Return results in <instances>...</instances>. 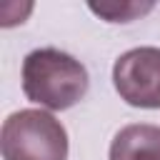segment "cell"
I'll use <instances>...</instances> for the list:
<instances>
[{
    "mask_svg": "<svg viewBox=\"0 0 160 160\" xmlns=\"http://www.w3.org/2000/svg\"><path fill=\"white\" fill-rule=\"evenodd\" d=\"M90 78L80 60L58 48H38L22 60V92L48 110H68L88 92Z\"/></svg>",
    "mask_w": 160,
    "mask_h": 160,
    "instance_id": "cell-1",
    "label": "cell"
},
{
    "mask_svg": "<svg viewBox=\"0 0 160 160\" xmlns=\"http://www.w3.org/2000/svg\"><path fill=\"white\" fill-rule=\"evenodd\" d=\"M2 160H68V132L48 110H18L0 130Z\"/></svg>",
    "mask_w": 160,
    "mask_h": 160,
    "instance_id": "cell-2",
    "label": "cell"
},
{
    "mask_svg": "<svg viewBox=\"0 0 160 160\" xmlns=\"http://www.w3.org/2000/svg\"><path fill=\"white\" fill-rule=\"evenodd\" d=\"M112 85L128 105L160 110V48L142 45L122 52L112 65Z\"/></svg>",
    "mask_w": 160,
    "mask_h": 160,
    "instance_id": "cell-3",
    "label": "cell"
},
{
    "mask_svg": "<svg viewBox=\"0 0 160 160\" xmlns=\"http://www.w3.org/2000/svg\"><path fill=\"white\" fill-rule=\"evenodd\" d=\"M108 160H160V125H125L115 132Z\"/></svg>",
    "mask_w": 160,
    "mask_h": 160,
    "instance_id": "cell-4",
    "label": "cell"
},
{
    "mask_svg": "<svg viewBox=\"0 0 160 160\" xmlns=\"http://www.w3.org/2000/svg\"><path fill=\"white\" fill-rule=\"evenodd\" d=\"M90 10L110 22H130L135 15H142L148 10H152V2H90Z\"/></svg>",
    "mask_w": 160,
    "mask_h": 160,
    "instance_id": "cell-5",
    "label": "cell"
}]
</instances>
